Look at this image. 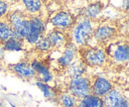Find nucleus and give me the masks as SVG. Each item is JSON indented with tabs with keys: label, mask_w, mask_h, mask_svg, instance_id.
I'll return each instance as SVG.
<instances>
[{
	"label": "nucleus",
	"mask_w": 129,
	"mask_h": 107,
	"mask_svg": "<svg viewBox=\"0 0 129 107\" xmlns=\"http://www.w3.org/2000/svg\"><path fill=\"white\" fill-rule=\"evenodd\" d=\"M7 22L14 32V38L25 39L29 33V17L21 11H14L7 15Z\"/></svg>",
	"instance_id": "nucleus-1"
},
{
	"label": "nucleus",
	"mask_w": 129,
	"mask_h": 107,
	"mask_svg": "<svg viewBox=\"0 0 129 107\" xmlns=\"http://www.w3.org/2000/svg\"><path fill=\"white\" fill-rule=\"evenodd\" d=\"M94 31L93 22L88 19H81L80 22L73 28L72 37H73V44L75 46H84L89 39L92 37Z\"/></svg>",
	"instance_id": "nucleus-2"
},
{
	"label": "nucleus",
	"mask_w": 129,
	"mask_h": 107,
	"mask_svg": "<svg viewBox=\"0 0 129 107\" xmlns=\"http://www.w3.org/2000/svg\"><path fill=\"white\" fill-rule=\"evenodd\" d=\"M107 55L105 51L100 47L85 48L81 51V61L85 65L100 66L106 61Z\"/></svg>",
	"instance_id": "nucleus-3"
},
{
	"label": "nucleus",
	"mask_w": 129,
	"mask_h": 107,
	"mask_svg": "<svg viewBox=\"0 0 129 107\" xmlns=\"http://www.w3.org/2000/svg\"><path fill=\"white\" fill-rule=\"evenodd\" d=\"M69 89L74 97L81 99L91 94V82L85 77H75L70 80Z\"/></svg>",
	"instance_id": "nucleus-4"
},
{
	"label": "nucleus",
	"mask_w": 129,
	"mask_h": 107,
	"mask_svg": "<svg viewBox=\"0 0 129 107\" xmlns=\"http://www.w3.org/2000/svg\"><path fill=\"white\" fill-rule=\"evenodd\" d=\"M29 33L26 36L25 40L31 44L35 45L37 43V41L44 35L45 30H46V26H45V22L43 21V19H41L38 16H31L29 17Z\"/></svg>",
	"instance_id": "nucleus-5"
},
{
	"label": "nucleus",
	"mask_w": 129,
	"mask_h": 107,
	"mask_svg": "<svg viewBox=\"0 0 129 107\" xmlns=\"http://www.w3.org/2000/svg\"><path fill=\"white\" fill-rule=\"evenodd\" d=\"M51 23L57 30H64L73 26L74 17L66 11H59L51 17Z\"/></svg>",
	"instance_id": "nucleus-6"
},
{
	"label": "nucleus",
	"mask_w": 129,
	"mask_h": 107,
	"mask_svg": "<svg viewBox=\"0 0 129 107\" xmlns=\"http://www.w3.org/2000/svg\"><path fill=\"white\" fill-rule=\"evenodd\" d=\"M116 34V28L110 24H102L94 29L92 37L98 43H106Z\"/></svg>",
	"instance_id": "nucleus-7"
},
{
	"label": "nucleus",
	"mask_w": 129,
	"mask_h": 107,
	"mask_svg": "<svg viewBox=\"0 0 129 107\" xmlns=\"http://www.w3.org/2000/svg\"><path fill=\"white\" fill-rule=\"evenodd\" d=\"M112 89L111 82L104 77H96L91 83V92L97 97H102Z\"/></svg>",
	"instance_id": "nucleus-8"
},
{
	"label": "nucleus",
	"mask_w": 129,
	"mask_h": 107,
	"mask_svg": "<svg viewBox=\"0 0 129 107\" xmlns=\"http://www.w3.org/2000/svg\"><path fill=\"white\" fill-rule=\"evenodd\" d=\"M110 56L117 62H124L128 60L129 50L125 43H116L110 46Z\"/></svg>",
	"instance_id": "nucleus-9"
},
{
	"label": "nucleus",
	"mask_w": 129,
	"mask_h": 107,
	"mask_svg": "<svg viewBox=\"0 0 129 107\" xmlns=\"http://www.w3.org/2000/svg\"><path fill=\"white\" fill-rule=\"evenodd\" d=\"M12 70L19 77H22L25 79H31L36 77V73L31 66V63L29 62L21 61V62L15 63L12 65Z\"/></svg>",
	"instance_id": "nucleus-10"
},
{
	"label": "nucleus",
	"mask_w": 129,
	"mask_h": 107,
	"mask_svg": "<svg viewBox=\"0 0 129 107\" xmlns=\"http://www.w3.org/2000/svg\"><path fill=\"white\" fill-rule=\"evenodd\" d=\"M31 66L36 73V76L38 75V77L40 78L39 81H42L44 83H47L49 81L53 80V74L51 73V70L49 69L47 65H45L44 63H42L39 61H33L31 62Z\"/></svg>",
	"instance_id": "nucleus-11"
},
{
	"label": "nucleus",
	"mask_w": 129,
	"mask_h": 107,
	"mask_svg": "<svg viewBox=\"0 0 129 107\" xmlns=\"http://www.w3.org/2000/svg\"><path fill=\"white\" fill-rule=\"evenodd\" d=\"M77 47L74 44H70L69 46L64 48V51L63 54L60 56L58 59V63L64 67H68L72 62L76 61V56H77Z\"/></svg>",
	"instance_id": "nucleus-12"
},
{
	"label": "nucleus",
	"mask_w": 129,
	"mask_h": 107,
	"mask_svg": "<svg viewBox=\"0 0 129 107\" xmlns=\"http://www.w3.org/2000/svg\"><path fill=\"white\" fill-rule=\"evenodd\" d=\"M46 39L48 40L51 47L52 48H56V49L64 47L66 45V43H67L66 35L61 30H57V29L50 31L46 35Z\"/></svg>",
	"instance_id": "nucleus-13"
},
{
	"label": "nucleus",
	"mask_w": 129,
	"mask_h": 107,
	"mask_svg": "<svg viewBox=\"0 0 129 107\" xmlns=\"http://www.w3.org/2000/svg\"><path fill=\"white\" fill-rule=\"evenodd\" d=\"M85 72H86L85 64L82 62L81 60H77V61H75L74 62H72L68 66V69H67L68 75L72 77V78L83 77V75L85 74Z\"/></svg>",
	"instance_id": "nucleus-14"
},
{
	"label": "nucleus",
	"mask_w": 129,
	"mask_h": 107,
	"mask_svg": "<svg viewBox=\"0 0 129 107\" xmlns=\"http://www.w3.org/2000/svg\"><path fill=\"white\" fill-rule=\"evenodd\" d=\"M122 97L123 96L117 89H111L103 96V99H102L103 105L104 107H115Z\"/></svg>",
	"instance_id": "nucleus-15"
},
{
	"label": "nucleus",
	"mask_w": 129,
	"mask_h": 107,
	"mask_svg": "<svg viewBox=\"0 0 129 107\" xmlns=\"http://www.w3.org/2000/svg\"><path fill=\"white\" fill-rule=\"evenodd\" d=\"M14 38V32L10 27L9 23L5 20L0 19V44Z\"/></svg>",
	"instance_id": "nucleus-16"
},
{
	"label": "nucleus",
	"mask_w": 129,
	"mask_h": 107,
	"mask_svg": "<svg viewBox=\"0 0 129 107\" xmlns=\"http://www.w3.org/2000/svg\"><path fill=\"white\" fill-rule=\"evenodd\" d=\"M79 107H104L102 98L97 97L93 94H89L83 98H81Z\"/></svg>",
	"instance_id": "nucleus-17"
},
{
	"label": "nucleus",
	"mask_w": 129,
	"mask_h": 107,
	"mask_svg": "<svg viewBox=\"0 0 129 107\" xmlns=\"http://www.w3.org/2000/svg\"><path fill=\"white\" fill-rule=\"evenodd\" d=\"M102 3L100 2H93V3H90L84 10V16H85V19H88V20H91V19H94L96 18L97 16L100 14V12L102 11Z\"/></svg>",
	"instance_id": "nucleus-18"
},
{
	"label": "nucleus",
	"mask_w": 129,
	"mask_h": 107,
	"mask_svg": "<svg viewBox=\"0 0 129 107\" xmlns=\"http://www.w3.org/2000/svg\"><path fill=\"white\" fill-rule=\"evenodd\" d=\"M2 45H3V50L8 52H20L23 50L24 47L23 41L21 39H16V38H12L6 41L5 43H3Z\"/></svg>",
	"instance_id": "nucleus-19"
},
{
	"label": "nucleus",
	"mask_w": 129,
	"mask_h": 107,
	"mask_svg": "<svg viewBox=\"0 0 129 107\" xmlns=\"http://www.w3.org/2000/svg\"><path fill=\"white\" fill-rule=\"evenodd\" d=\"M23 4L26 8V10L29 13H38L42 9V2L41 1H36V0H24Z\"/></svg>",
	"instance_id": "nucleus-20"
},
{
	"label": "nucleus",
	"mask_w": 129,
	"mask_h": 107,
	"mask_svg": "<svg viewBox=\"0 0 129 107\" xmlns=\"http://www.w3.org/2000/svg\"><path fill=\"white\" fill-rule=\"evenodd\" d=\"M60 102L63 107H76L77 106V100L76 97H74L71 93L64 92L60 96Z\"/></svg>",
	"instance_id": "nucleus-21"
},
{
	"label": "nucleus",
	"mask_w": 129,
	"mask_h": 107,
	"mask_svg": "<svg viewBox=\"0 0 129 107\" xmlns=\"http://www.w3.org/2000/svg\"><path fill=\"white\" fill-rule=\"evenodd\" d=\"M35 47H36V49L38 51H41V52H48V51L51 50V48H52L51 45H50V43L48 42V40L44 36H42L37 41V43L35 44Z\"/></svg>",
	"instance_id": "nucleus-22"
},
{
	"label": "nucleus",
	"mask_w": 129,
	"mask_h": 107,
	"mask_svg": "<svg viewBox=\"0 0 129 107\" xmlns=\"http://www.w3.org/2000/svg\"><path fill=\"white\" fill-rule=\"evenodd\" d=\"M36 85L43 91L44 93V96L46 97V98H50V97H54V91H53V89L49 86L47 83H44V82H42V81H36Z\"/></svg>",
	"instance_id": "nucleus-23"
},
{
	"label": "nucleus",
	"mask_w": 129,
	"mask_h": 107,
	"mask_svg": "<svg viewBox=\"0 0 129 107\" xmlns=\"http://www.w3.org/2000/svg\"><path fill=\"white\" fill-rule=\"evenodd\" d=\"M8 11V4L4 1H0V19Z\"/></svg>",
	"instance_id": "nucleus-24"
},
{
	"label": "nucleus",
	"mask_w": 129,
	"mask_h": 107,
	"mask_svg": "<svg viewBox=\"0 0 129 107\" xmlns=\"http://www.w3.org/2000/svg\"><path fill=\"white\" fill-rule=\"evenodd\" d=\"M115 107H128V102H127L126 98L122 97V98L120 99V101L118 102V104H117Z\"/></svg>",
	"instance_id": "nucleus-25"
}]
</instances>
